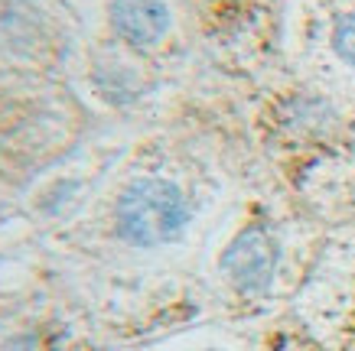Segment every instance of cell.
Segmentation results:
<instances>
[{"label": "cell", "instance_id": "1", "mask_svg": "<svg viewBox=\"0 0 355 351\" xmlns=\"http://www.w3.org/2000/svg\"><path fill=\"white\" fill-rule=\"evenodd\" d=\"M118 231L137 247H160L186 231L189 205L180 186L166 179H134L118 199Z\"/></svg>", "mask_w": 355, "mask_h": 351}, {"label": "cell", "instance_id": "2", "mask_svg": "<svg viewBox=\"0 0 355 351\" xmlns=\"http://www.w3.org/2000/svg\"><path fill=\"white\" fill-rule=\"evenodd\" d=\"M280 260V247L274 234L261 224H248L245 231L225 247L222 254V273L238 293H264L274 280Z\"/></svg>", "mask_w": 355, "mask_h": 351}, {"label": "cell", "instance_id": "3", "mask_svg": "<svg viewBox=\"0 0 355 351\" xmlns=\"http://www.w3.org/2000/svg\"><path fill=\"white\" fill-rule=\"evenodd\" d=\"M111 26L124 43L153 49L170 30V10L163 0H111Z\"/></svg>", "mask_w": 355, "mask_h": 351}, {"label": "cell", "instance_id": "4", "mask_svg": "<svg viewBox=\"0 0 355 351\" xmlns=\"http://www.w3.org/2000/svg\"><path fill=\"white\" fill-rule=\"evenodd\" d=\"M333 49L343 62L355 65V13L339 17L333 26Z\"/></svg>", "mask_w": 355, "mask_h": 351}]
</instances>
